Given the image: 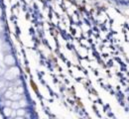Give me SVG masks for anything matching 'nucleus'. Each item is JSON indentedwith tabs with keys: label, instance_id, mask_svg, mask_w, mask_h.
I'll return each instance as SVG.
<instances>
[{
	"label": "nucleus",
	"instance_id": "1",
	"mask_svg": "<svg viewBox=\"0 0 129 119\" xmlns=\"http://www.w3.org/2000/svg\"><path fill=\"white\" fill-rule=\"evenodd\" d=\"M3 16V11H2V8L0 7V18Z\"/></svg>",
	"mask_w": 129,
	"mask_h": 119
}]
</instances>
